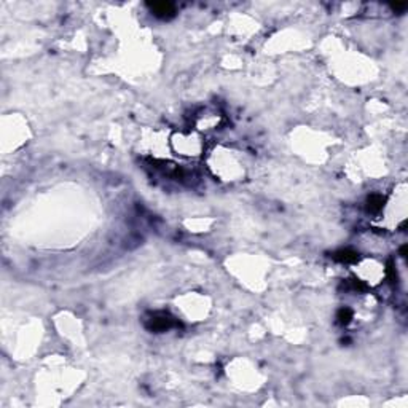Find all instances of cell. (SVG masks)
<instances>
[{
    "label": "cell",
    "instance_id": "7",
    "mask_svg": "<svg viewBox=\"0 0 408 408\" xmlns=\"http://www.w3.org/2000/svg\"><path fill=\"white\" fill-rule=\"evenodd\" d=\"M400 254H402V257H407V246H402V249H400Z\"/></svg>",
    "mask_w": 408,
    "mask_h": 408
},
{
    "label": "cell",
    "instance_id": "2",
    "mask_svg": "<svg viewBox=\"0 0 408 408\" xmlns=\"http://www.w3.org/2000/svg\"><path fill=\"white\" fill-rule=\"evenodd\" d=\"M149 8L156 18H161V20H169L175 15V7L171 2H153L149 3Z\"/></svg>",
    "mask_w": 408,
    "mask_h": 408
},
{
    "label": "cell",
    "instance_id": "6",
    "mask_svg": "<svg viewBox=\"0 0 408 408\" xmlns=\"http://www.w3.org/2000/svg\"><path fill=\"white\" fill-rule=\"evenodd\" d=\"M391 8H392L394 11H404V10L407 8V3H399V2H395V3L391 5Z\"/></svg>",
    "mask_w": 408,
    "mask_h": 408
},
{
    "label": "cell",
    "instance_id": "1",
    "mask_svg": "<svg viewBox=\"0 0 408 408\" xmlns=\"http://www.w3.org/2000/svg\"><path fill=\"white\" fill-rule=\"evenodd\" d=\"M172 325H174V319L169 314H166V313L153 314L147 321V328H149L150 332H158V333H160V332H166Z\"/></svg>",
    "mask_w": 408,
    "mask_h": 408
},
{
    "label": "cell",
    "instance_id": "5",
    "mask_svg": "<svg viewBox=\"0 0 408 408\" xmlns=\"http://www.w3.org/2000/svg\"><path fill=\"white\" fill-rule=\"evenodd\" d=\"M337 319H338V324L348 325L349 322H351V319H352V311H351L349 308H342V309H338Z\"/></svg>",
    "mask_w": 408,
    "mask_h": 408
},
{
    "label": "cell",
    "instance_id": "4",
    "mask_svg": "<svg viewBox=\"0 0 408 408\" xmlns=\"http://www.w3.org/2000/svg\"><path fill=\"white\" fill-rule=\"evenodd\" d=\"M333 260L340 261V263H356V261H359V254L351 251V249H342V251L333 254Z\"/></svg>",
    "mask_w": 408,
    "mask_h": 408
},
{
    "label": "cell",
    "instance_id": "3",
    "mask_svg": "<svg viewBox=\"0 0 408 408\" xmlns=\"http://www.w3.org/2000/svg\"><path fill=\"white\" fill-rule=\"evenodd\" d=\"M385 203H386V199L383 194H378V193L370 194L367 198V211L370 214H378V212L383 211V208H385Z\"/></svg>",
    "mask_w": 408,
    "mask_h": 408
}]
</instances>
